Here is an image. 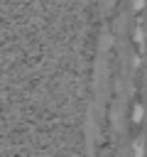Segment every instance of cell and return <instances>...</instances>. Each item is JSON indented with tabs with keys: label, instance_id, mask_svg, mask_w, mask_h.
I'll return each instance as SVG.
<instances>
[{
	"label": "cell",
	"instance_id": "cell-1",
	"mask_svg": "<svg viewBox=\"0 0 147 157\" xmlns=\"http://www.w3.org/2000/svg\"><path fill=\"white\" fill-rule=\"evenodd\" d=\"M93 86L98 93V105L105 101V86H108V61H105V52H100V56L96 59V74H93Z\"/></svg>",
	"mask_w": 147,
	"mask_h": 157
},
{
	"label": "cell",
	"instance_id": "cell-3",
	"mask_svg": "<svg viewBox=\"0 0 147 157\" xmlns=\"http://www.w3.org/2000/svg\"><path fill=\"white\" fill-rule=\"evenodd\" d=\"M142 115H145V108H142V105H135V108H132V120H135V123H142Z\"/></svg>",
	"mask_w": 147,
	"mask_h": 157
},
{
	"label": "cell",
	"instance_id": "cell-4",
	"mask_svg": "<svg viewBox=\"0 0 147 157\" xmlns=\"http://www.w3.org/2000/svg\"><path fill=\"white\" fill-rule=\"evenodd\" d=\"M135 42H137V44H145V32H142V27L135 32Z\"/></svg>",
	"mask_w": 147,
	"mask_h": 157
},
{
	"label": "cell",
	"instance_id": "cell-5",
	"mask_svg": "<svg viewBox=\"0 0 147 157\" xmlns=\"http://www.w3.org/2000/svg\"><path fill=\"white\" fill-rule=\"evenodd\" d=\"M142 5H145V0H132V10H142Z\"/></svg>",
	"mask_w": 147,
	"mask_h": 157
},
{
	"label": "cell",
	"instance_id": "cell-2",
	"mask_svg": "<svg viewBox=\"0 0 147 157\" xmlns=\"http://www.w3.org/2000/svg\"><path fill=\"white\" fill-rule=\"evenodd\" d=\"M110 44H113V37H110L108 32H103V37H100V52H108Z\"/></svg>",
	"mask_w": 147,
	"mask_h": 157
}]
</instances>
